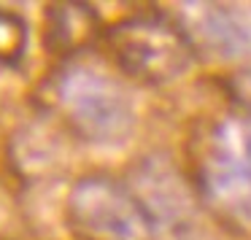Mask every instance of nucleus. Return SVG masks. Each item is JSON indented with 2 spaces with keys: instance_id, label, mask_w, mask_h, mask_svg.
Listing matches in <instances>:
<instances>
[{
  "instance_id": "nucleus-1",
  "label": "nucleus",
  "mask_w": 251,
  "mask_h": 240,
  "mask_svg": "<svg viewBox=\"0 0 251 240\" xmlns=\"http://www.w3.org/2000/svg\"><path fill=\"white\" fill-rule=\"evenodd\" d=\"M197 200L235 232H251V119L240 111L211 119L189 141Z\"/></svg>"
},
{
  "instance_id": "nucleus-2",
  "label": "nucleus",
  "mask_w": 251,
  "mask_h": 240,
  "mask_svg": "<svg viewBox=\"0 0 251 240\" xmlns=\"http://www.w3.org/2000/svg\"><path fill=\"white\" fill-rule=\"evenodd\" d=\"M111 60L141 84H170L192 68L197 49L181 22L162 11H141L105 30Z\"/></svg>"
},
{
  "instance_id": "nucleus-3",
  "label": "nucleus",
  "mask_w": 251,
  "mask_h": 240,
  "mask_svg": "<svg viewBox=\"0 0 251 240\" xmlns=\"http://www.w3.org/2000/svg\"><path fill=\"white\" fill-rule=\"evenodd\" d=\"M51 97L65 124L78 138L100 146H119L135 124L132 100L116 78L95 68L73 65L57 73Z\"/></svg>"
},
{
  "instance_id": "nucleus-4",
  "label": "nucleus",
  "mask_w": 251,
  "mask_h": 240,
  "mask_svg": "<svg viewBox=\"0 0 251 240\" xmlns=\"http://www.w3.org/2000/svg\"><path fill=\"white\" fill-rule=\"evenodd\" d=\"M71 227L84 240H154V227L130 186L89 175L68 197Z\"/></svg>"
},
{
  "instance_id": "nucleus-5",
  "label": "nucleus",
  "mask_w": 251,
  "mask_h": 240,
  "mask_svg": "<svg viewBox=\"0 0 251 240\" xmlns=\"http://www.w3.org/2000/svg\"><path fill=\"white\" fill-rule=\"evenodd\" d=\"M181 17L195 49L222 60H251V6L238 3H184Z\"/></svg>"
},
{
  "instance_id": "nucleus-6",
  "label": "nucleus",
  "mask_w": 251,
  "mask_h": 240,
  "mask_svg": "<svg viewBox=\"0 0 251 240\" xmlns=\"http://www.w3.org/2000/svg\"><path fill=\"white\" fill-rule=\"evenodd\" d=\"M135 184L138 194L135 192L132 194L143 205L154 232L165 229V232L181 235L184 229L192 227V197L186 194L176 173H170L154 159H146L138 170Z\"/></svg>"
},
{
  "instance_id": "nucleus-7",
  "label": "nucleus",
  "mask_w": 251,
  "mask_h": 240,
  "mask_svg": "<svg viewBox=\"0 0 251 240\" xmlns=\"http://www.w3.org/2000/svg\"><path fill=\"white\" fill-rule=\"evenodd\" d=\"M95 14L81 3H54L46 8V44L51 51H68L92 33Z\"/></svg>"
},
{
  "instance_id": "nucleus-8",
  "label": "nucleus",
  "mask_w": 251,
  "mask_h": 240,
  "mask_svg": "<svg viewBox=\"0 0 251 240\" xmlns=\"http://www.w3.org/2000/svg\"><path fill=\"white\" fill-rule=\"evenodd\" d=\"M25 41H27V30L22 19L14 14H0V62L14 65L25 54Z\"/></svg>"
},
{
  "instance_id": "nucleus-9",
  "label": "nucleus",
  "mask_w": 251,
  "mask_h": 240,
  "mask_svg": "<svg viewBox=\"0 0 251 240\" xmlns=\"http://www.w3.org/2000/svg\"><path fill=\"white\" fill-rule=\"evenodd\" d=\"M227 89H229V97L235 100V111H240V114H246L251 119V68L229 76Z\"/></svg>"
}]
</instances>
